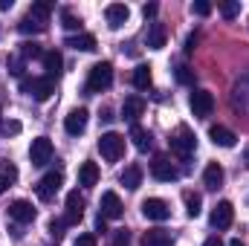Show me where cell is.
<instances>
[{
  "label": "cell",
  "instance_id": "6da1fadb",
  "mask_svg": "<svg viewBox=\"0 0 249 246\" xmlns=\"http://www.w3.org/2000/svg\"><path fill=\"white\" fill-rule=\"evenodd\" d=\"M113 84V64L110 61H99L90 67V75H87V93H102Z\"/></svg>",
  "mask_w": 249,
  "mask_h": 246
},
{
  "label": "cell",
  "instance_id": "7a4b0ae2",
  "mask_svg": "<svg viewBox=\"0 0 249 246\" xmlns=\"http://www.w3.org/2000/svg\"><path fill=\"white\" fill-rule=\"evenodd\" d=\"M99 154L107 159V162H119L124 154V136H119V133H102L99 136Z\"/></svg>",
  "mask_w": 249,
  "mask_h": 246
},
{
  "label": "cell",
  "instance_id": "3957f363",
  "mask_svg": "<svg viewBox=\"0 0 249 246\" xmlns=\"http://www.w3.org/2000/svg\"><path fill=\"white\" fill-rule=\"evenodd\" d=\"M194 148H197L194 133L188 130L186 124H180V127H177V133L171 136V151H174L183 162H188V159H191V154H194Z\"/></svg>",
  "mask_w": 249,
  "mask_h": 246
},
{
  "label": "cell",
  "instance_id": "277c9868",
  "mask_svg": "<svg viewBox=\"0 0 249 246\" xmlns=\"http://www.w3.org/2000/svg\"><path fill=\"white\" fill-rule=\"evenodd\" d=\"M20 90L26 93V96H32V99H38V102H47L53 93H55V81L53 78H23L20 81Z\"/></svg>",
  "mask_w": 249,
  "mask_h": 246
},
{
  "label": "cell",
  "instance_id": "5b68a950",
  "mask_svg": "<svg viewBox=\"0 0 249 246\" xmlns=\"http://www.w3.org/2000/svg\"><path fill=\"white\" fill-rule=\"evenodd\" d=\"M188 107H191V113H194L197 119H206V116H212V110H214V96H212L209 90H194L191 99H188Z\"/></svg>",
  "mask_w": 249,
  "mask_h": 246
},
{
  "label": "cell",
  "instance_id": "8992f818",
  "mask_svg": "<svg viewBox=\"0 0 249 246\" xmlns=\"http://www.w3.org/2000/svg\"><path fill=\"white\" fill-rule=\"evenodd\" d=\"M64 177L61 171H50V174H44L41 180H38V185H35V191H38V200H44V203H50L55 194H58V188H61Z\"/></svg>",
  "mask_w": 249,
  "mask_h": 246
},
{
  "label": "cell",
  "instance_id": "52a82bcc",
  "mask_svg": "<svg viewBox=\"0 0 249 246\" xmlns=\"http://www.w3.org/2000/svg\"><path fill=\"white\" fill-rule=\"evenodd\" d=\"M151 177L160 180V183H174V180L180 177V171L174 168V162H171L168 157H154V162H151Z\"/></svg>",
  "mask_w": 249,
  "mask_h": 246
},
{
  "label": "cell",
  "instance_id": "ba28073f",
  "mask_svg": "<svg viewBox=\"0 0 249 246\" xmlns=\"http://www.w3.org/2000/svg\"><path fill=\"white\" fill-rule=\"evenodd\" d=\"M142 214H145L148 220L162 223V220H168V217H171V209H168V203H165V200L151 197V200H145V203H142Z\"/></svg>",
  "mask_w": 249,
  "mask_h": 246
},
{
  "label": "cell",
  "instance_id": "9c48e42d",
  "mask_svg": "<svg viewBox=\"0 0 249 246\" xmlns=\"http://www.w3.org/2000/svg\"><path fill=\"white\" fill-rule=\"evenodd\" d=\"M122 211H124V206H122V200H119V194L116 191H105L102 194V217L105 220H119L122 217Z\"/></svg>",
  "mask_w": 249,
  "mask_h": 246
},
{
  "label": "cell",
  "instance_id": "30bf717a",
  "mask_svg": "<svg viewBox=\"0 0 249 246\" xmlns=\"http://www.w3.org/2000/svg\"><path fill=\"white\" fill-rule=\"evenodd\" d=\"M29 159H32V165H47L53 159V142L47 136H38L29 148Z\"/></svg>",
  "mask_w": 249,
  "mask_h": 246
},
{
  "label": "cell",
  "instance_id": "8fae6325",
  "mask_svg": "<svg viewBox=\"0 0 249 246\" xmlns=\"http://www.w3.org/2000/svg\"><path fill=\"white\" fill-rule=\"evenodd\" d=\"M81 217H84V197L78 191H70L67 194V214H64V220H67V226H75V223H81Z\"/></svg>",
  "mask_w": 249,
  "mask_h": 246
},
{
  "label": "cell",
  "instance_id": "7c38bea8",
  "mask_svg": "<svg viewBox=\"0 0 249 246\" xmlns=\"http://www.w3.org/2000/svg\"><path fill=\"white\" fill-rule=\"evenodd\" d=\"M232 217H235V209H232V203L229 200H220L217 206H214V211H212V226L214 229H229L232 226Z\"/></svg>",
  "mask_w": 249,
  "mask_h": 246
},
{
  "label": "cell",
  "instance_id": "4fadbf2b",
  "mask_svg": "<svg viewBox=\"0 0 249 246\" xmlns=\"http://www.w3.org/2000/svg\"><path fill=\"white\" fill-rule=\"evenodd\" d=\"M105 18H107V26L110 29H119L127 23V18H130V9L124 6V3H110L107 9H105Z\"/></svg>",
  "mask_w": 249,
  "mask_h": 246
},
{
  "label": "cell",
  "instance_id": "5bb4252c",
  "mask_svg": "<svg viewBox=\"0 0 249 246\" xmlns=\"http://www.w3.org/2000/svg\"><path fill=\"white\" fill-rule=\"evenodd\" d=\"M64 130H67L70 136H81V133L87 130V110H84V107L72 110V113L64 119Z\"/></svg>",
  "mask_w": 249,
  "mask_h": 246
},
{
  "label": "cell",
  "instance_id": "9a60e30c",
  "mask_svg": "<svg viewBox=\"0 0 249 246\" xmlns=\"http://www.w3.org/2000/svg\"><path fill=\"white\" fill-rule=\"evenodd\" d=\"M165 38H168V32H165V23H160V20L148 23V35H145V44H148V50H162V47H165Z\"/></svg>",
  "mask_w": 249,
  "mask_h": 246
},
{
  "label": "cell",
  "instance_id": "2e32d148",
  "mask_svg": "<svg viewBox=\"0 0 249 246\" xmlns=\"http://www.w3.org/2000/svg\"><path fill=\"white\" fill-rule=\"evenodd\" d=\"M9 217L18 220V223H32V220H35V209H32L29 200H15V203L9 206Z\"/></svg>",
  "mask_w": 249,
  "mask_h": 246
},
{
  "label": "cell",
  "instance_id": "e0dca14e",
  "mask_svg": "<svg viewBox=\"0 0 249 246\" xmlns=\"http://www.w3.org/2000/svg\"><path fill=\"white\" fill-rule=\"evenodd\" d=\"M209 139L214 145H220V148H235V142H238V136L229 127H223V124H212L209 127Z\"/></svg>",
  "mask_w": 249,
  "mask_h": 246
},
{
  "label": "cell",
  "instance_id": "ac0fdd59",
  "mask_svg": "<svg viewBox=\"0 0 249 246\" xmlns=\"http://www.w3.org/2000/svg\"><path fill=\"white\" fill-rule=\"evenodd\" d=\"M145 113V99H139V96H127L122 105V116L127 119V122L136 124V119Z\"/></svg>",
  "mask_w": 249,
  "mask_h": 246
},
{
  "label": "cell",
  "instance_id": "d6986e66",
  "mask_svg": "<svg viewBox=\"0 0 249 246\" xmlns=\"http://www.w3.org/2000/svg\"><path fill=\"white\" fill-rule=\"evenodd\" d=\"M41 61H44V70H47V78H58V75H61L64 58H61V53H58V50H47Z\"/></svg>",
  "mask_w": 249,
  "mask_h": 246
},
{
  "label": "cell",
  "instance_id": "ffe728a7",
  "mask_svg": "<svg viewBox=\"0 0 249 246\" xmlns=\"http://www.w3.org/2000/svg\"><path fill=\"white\" fill-rule=\"evenodd\" d=\"M220 183H223V168H220L217 162H209L206 171H203V185H206L209 191H217Z\"/></svg>",
  "mask_w": 249,
  "mask_h": 246
},
{
  "label": "cell",
  "instance_id": "44dd1931",
  "mask_svg": "<svg viewBox=\"0 0 249 246\" xmlns=\"http://www.w3.org/2000/svg\"><path fill=\"white\" fill-rule=\"evenodd\" d=\"M119 183H122L124 188H130V191H136V188L142 185V168H139V165H127L122 174H119Z\"/></svg>",
  "mask_w": 249,
  "mask_h": 246
},
{
  "label": "cell",
  "instance_id": "7402d4cb",
  "mask_svg": "<svg viewBox=\"0 0 249 246\" xmlns=\"http://www.w3.org/2000/svg\"><path fill=\"white\" fill-rule=\"evenodd\" d=\"M67 47H72V50H81V53H93V50H96V38H93L90 32H78V35L67 38Z\"/></svg>",
  "mask_w": 249,
  "mask_h": 246
},
{
  "label": "cell",
  "instance_id": "603a6c76",
  "mask_svg": "<svg viewBox=\"0 0 249 246\" xmlns=\"http://www.w3.org/2000/svg\"><path fill=\"white\" fill-rule=\"evenodd\" d=\"M142 246H174V238L162 229H151V232H145Z\"/></svg>",
  "mask_w": 249,
  "mask_h": 246
},
{
  "label": "cell",
  "instance_id": "cb8c5ba5",
  "mask_svg": "<svg viewBox=\"0 0 249 246\" xmlns=\"http://www.w3.org/2000/svg\"><path fill=\"white\" fill-rule=\"evenodd\" d=\"M50 12H53V3H47V0H41V3H32V9H29V18L38 23V26H44L47 29V20H50Z\"/></svg>",
  "mask_w": 249,
  "mask_h": 246
},
{
  "label": "cell",
  "instance_id": "d4e9b609",
  "mask_svg": "<svg viewBox=\"0 0 249 246\" xmlns=\"http://www.w3.org/2000/svg\"><path fill=\"white\" fill-rule=\"evenodd\" d=\"M96 183H99V165L96 162H84L78 168V185L90 188V185H96Z\"/></svg>",
  "mask_w": 249,
  "mask_h": 246
},
{
  "label": "cell",
  "instance_id": "484cf974",
  "mask_svg": "<svg viewBox=\"0 0 249 246\" xmlns=\"http://www.w3.org/2000/svg\"><path fill=\"white\" fill-rule=\"evenodd\" d=\"M130 139H133L136 151H148V148H151V133H148L142 124H130Z\"/></svg>",
  "mask_w": 249,
  "mask_h": 246
},
{
  "label": "cell",
  "instance_id": "4316f807",
  "mask_svg": "<svg viewBox=\"0 0 249 246\" xmlns=\"http://www.w3.org/2000/svg\"><path fill=\"white\" fill-rule=\"evenodd\" d=\"M133 87H136V90H148V87H151V67L139 64V67L133 70Z\"/></svg>",
  "mask_w": 249,
  "mask_h": 246
},
{
  "label": "cell",
  "instance_id": "83f0119b",
  "mask_svg": "<svg viewBox=\"0 0 249 246\" xmlns=\"http://www.w3.org/2000/svg\"><path fill=\"white\" fill-rule=\"evenodd\" d=\"M183 200H186V214H188V217H200V211H203V200H200V194L186 191V194H183Z\"/></svg>",
  "mask_w": 249,
  "mask_h": 246
},
{
  "label": "cell",
  "instance_id": "f1b7e54d",
  "mask_svg": "<svg viewBox=\"0 0 249 246\" xmlns=\"http://www.w3.org/2000/svg\"><path fill=\"white\" fill-rule=\"evenodd\" d=\"M20 58H44V50L32 41V44H20Z\"/></svg>",
  "mask_w": 249,
  "mask_h": 246
},
{
  "label": "cell",
  "instance_id": "f546056e",
  "mask_svg": "<svg viewBox=\"0 0 249 246\" xmlns=\"http://www.w3.org/2000/svg\"><path fill=\"white\" fill-rule=\"evenodd\" d=\"M61 20H64V29H81V18H75L70 9L61 12Z\"/></svg>",
  "mask_w": 249,
  "mask_h": 246
},
{
  "label": "cell",
  "instance_id": "4dcf8cb0",
  "mask_svg": "<svg viewBox=\"0 0 249 246\" xmlns=\"http://www.w3.org/2000/svg\"><path fill=\"white\" fill-rule=\"evenodd\" d=\"M18 29H20L23 35H29V32H44V26H38V23H35V20L29 18V15H26V18H23V20L18 23Z\"/></svg>",
  "mask_w": 249,
  "mask_h": 246
},
{
  "label": "cell",
  "instance_id": "1f68e13d",
  "mask_svg": "<svg viewBox=\"0 0 249 246\" xmlns=\"http://www.w3.org/2000/svg\"><path fill=\"white\" fill-rule=\"evenodd\" d=\"M64 226H67V220H50V235H53V238H55V241H61L64 238Z\"/></svg>",
  "mask_w": 249,
  "mask_h": 246
},
{
  "label": "cell",
  "instance_id": "d6a6232c",
  "mask_svg": "<svg viewBox=\"0 0 249 246\" xmlns=\"http://www.w3.org/2000/svg\"><path fill=\"white\" fill-rule=\"evenodd\" d=\"M220 12H223V18H229V20H232V18H238V15H241V6H238V3H220Z\"/></svg>",
  "mask_w": 249,
  "mask_h": 246
},
{
  "label": "cell",
  "instance_id": "836d02e7",
  "mask_svg": "<svg viewBox=\"0 0 249 246\" xmlns=\"http://www.w3.org/2000/svg\"><path fill=\"white\" fill-rule=\"evenodd\" d=\"M177 81H180V84H191V81H194V72L188 70L186 64H180V67H177Z\"/></svg>",
  "mask_w": 249,
  "mask_h": 246
},
{
  "label": "cell",
  "instance_id": "e575fe53",
  "mask_svg": "<svg viewBox=\"0 0 249 246\" xmlns=\"http://www.w3.org/2000/svg\"><path fill=\"white\" fill-rule=\"evenodd\" d=\"M191 12H194V15H200V18H206V15L212 12V3H206V0H197V3H191Z\"/></svg>",
  "mask_w": 249,
  "mask_h": 246
},
{
  "label": "cell",
  "instance_id": "d590c367",
  "mask_svg": "<svg viewBox=\"0 0 249 246\" xmlns=\"http://www.w3.org/2000/svg\"><path fill=\"white\" fill-rule=\"evenodd\" d=\"M127 244H130L127 229H119V232H116V238H113V246H127Z\"/></svg>",
  "mask_w": 249,
  "mask_h": 246
},
{
  "label": "cell",
  "instance_id": "8d00e7d4",
  "mask_svg": "<svg viewBox=\"0 0 249 246\" xmlns=\"http://www.w3.org/2000/svg\"><path fill=\"white\" fill-rule=\"evenodd\" d=\"M9 70H12V75H23V58H12Z\"/></svg>",
  "mask_w": 249,
  "mask_h": 246
},
{
  "label": "cell",
  "instance_id": "74e56055",
  "mask_svg": "<svg viewBox=\"0 0 249 246\" xmlns=\"http://www.w3.org/2000/svg\"><path fill=\"white\" fill-rule=\"evenodd\" d=\"M197 41H200V35H197V32H194V35H188V38H186V53H188V55L194 53V47H197Z\"/></svg>",
  "mask_w": 249,
  "mask_h": 246
},
{
  "label": "cell",
  "instance_id": "f35d334b",
  "mask_svg": "<svg viewBox=\"0 0 249 246\" xmlns=\"http://www.w3.org/2000/svg\"><path fill=\"white\" fill-rule=\"evenodd\" d=\"M75 246H96V235H81L75 241Z\"/></svg>",
  "mask_w": 249,
  "mask_h": 246
},
{
  "label": "cell",
  "instance_id": "ab89813d",
  "mask_svg": "<svg viewBox=\"0 0 249 246\" xmlns=\"http://www.w3.org/2000/svg\"><path fill=\"white\" fill-rule=\"evenodd\" d=\"M142 15H145V18H154V15H157V3H145V6H142Z\"/></svg>",
  "mask_w": 249,
  "mask_h": 246
},
{
  "label": "cell",
  "instance_id": "60d3db41",
  "mask_svg": "<svg viewBox=\"0 0 249 246\" xmlns=\"http://www.w3.org/2000/svg\"><path fill=\"white\" fill-rule=\"evenodd\" d=\"M20 130V122H3V133H18Z\"/></svg>",
  "mask_w": 249,
  "mask_h": 246
},
{
  "label": "cell",
  "instance_id": "b9f144b4",
  "mask_svg": "<svg viewBox=\"0 0 249 246\" xmlns=\"http://www.w3.org/2000/svg\"><path fill=\"white\" fill-rule=\"evenodd\" d=\"M96 232H102V235H105V232H107V220H105V217H102V214H99V217H96Z\"/></svg>",
  "mask_w": 249,
  "mask_h": 246
},
{
  "label": "cell",
  "instance_id": "7bdbcfd3",
  "mask_svg": "<svg viewBox=\"0 0 249 246\" xmlns=\"http://www.w3.org/2000/svg\"><path fill=\"white\" fill-rule=\"evenodd\" d=\"M6 188H9V177H6V174H0V194H3Z\"/></svg>",
  "mask_w": 249,
  "mask_h": 246
},
{
  "label": "cell",
  "instance_id": "ee69618b",
  "mask_svg": "<svg viewBox=\"0 0 249 246\" xmlns=\"http://www.w3.org/2000/svg\"><path fill=\"white\" fill-rule=\"evenodd\" d=\"M203 246H223V241H220V238H209Z\"/></svg>",
  "mask_w": 249,
  "mask_h": 246
},
{
  "label": "cell",
  "instance_id": "f6af8a7d",
  "mask_svg": "<svg viewBox=\"0 0 249 246\" xmlns=\"http://www.w3.org/2000/svg\"><path fill=\"white\" fill-rule=\"evenodd\" d=\"M229 246H244V244H241V241H232V244H229Z\"/></svg>",
  "mask_w": 249,
  "mask_h": 246
}]
</instances>
